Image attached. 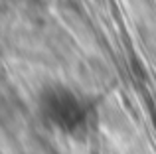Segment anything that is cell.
<instances>
[{
	"instance_id": "cell-1",
	"label": "cell",
	"mask_w": 156,
	"mask_h": 154,
	"mask_svg": "<svg viewBox=\"0 0 156 154\" xmlns=\"http://www.w3.org/2000/svg\"><path fill=\"white\" fill-rule=\"evenodd\" d=\"M42 115L63 132H79L85 127L87 113L81 99L67 87H48L40 99Z\"/></svg>"
}]
</instances>
